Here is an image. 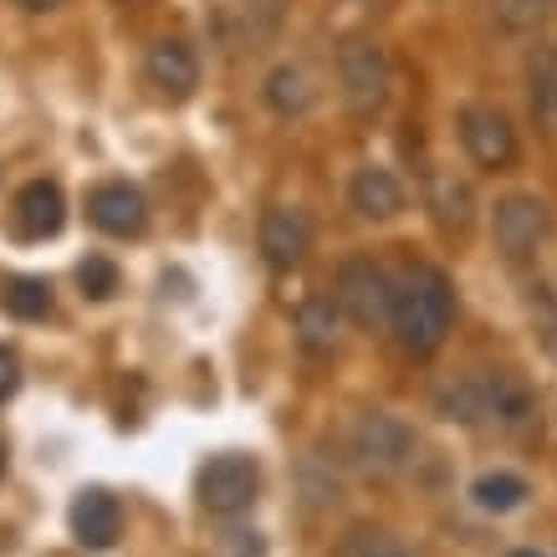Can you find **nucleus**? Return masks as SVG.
Instances as JSON below:
<instances>
[{"label":"nucleus","instance_id":"nucleus-1","mask_svg":"<svg viewBox=\"0 0 557 557\" xmlns=\"http://www.w3.org/2000/svg\"><path fill=\"white\" fill-rule=\"evenodd\" d=\"M445 420L471 424V430H502V435H527L537 430V399L511 369H475L460 373L456 384L435 394Z\"/></svg>","mask_w":557,"mask_h":557},{"label":"nucleus","instance_id":"nucleus-2","mask_svg":"<svg viewBox=\"0 0 557 557\" xmlns=\"http://www.w3.org/2000/svg\"><path fill=\"white\" fill-rule=\"evenodd\" d=\"M450 322H456V292H450V276L430 261H409L394 276V338L399 348L414 358H430L440 343L450 338Z\"/></svg>","mask_w":557,"mask_h":557},{"label":"nucleus","instance_id":"nucleus-3","mask_svg":"<svg viewBox=\"0 0 557 557\" xmlns=\"http://www.w3.org/2000/svg\"><path fill=\"white\" fill-rule=\"evenodd\" d=\"M338 307L358 327H384L394 318V276L373 256H348L338 267Z\"/></svg>","mask_w":557,"mask_h":557},{"label":"nucleus","instance_id":"nucleus-4","mask_svg":"<svg viewBox=\"0 0 557 557\" xmlns=\"http://www.w3.org/2000/svg\"><path fill=\"white\" fill-rule=\"evenodd\" d=\"M256 491H261V466L251 456H236V450H225V456H210L195 475V496H200L205 511H215V517H236L256 502Z\"/></svg>","mask_w":557,"mask_h":557},{"label":"nucleus","instance_id":"nucleus-5","mask_svg":"<svg viewBox=\"0 0 557 557\" xmlns=\"http://www.w3.org/2000/svg\"><path fill=\"white\" fill-rule=\"evenodd\" d=\"M338 83H343V98L354 108L358 119H373L379 108L388 102V57L379 41L369 36H354L338 47Z\"/></svg>","mask_w":557,"mask_h":557},{"label":"nucleus","instance_id":"nucleus-6","mask_svg":"<svg viewBox=\"0 0 557 557\" xmlns=\"http://www.w3.org/2000/svg\"><path fill=\"white\" fill-rule=\"evenodd\" d=\"M547 231H553V210L537 195H507L491 210V240L507 261H527L547 240Z\"/></svg>","mask_w":557,"mask_h":557},{"label":"nucleus","instance_id":"nucleus-7","mask_svg":"<svg viewBox=\"0 0 557 557\" xmlns=\"http://www.w3.org/2000/svg\"><path fill=\"white\" fill-rule=\"evenodd\" d=\"M456 134L481 170H507L511 159H517V128L491 102H466L456 113Z\"/></svg>","mask_w":557,"mask_h":557},{"label":"nucleus","instance_id":"nucleus-8","mask_svg":"<svg viewBox=\"0 0 557 557\" xmlns=\"http://www.w3.org/2000/svg\"><path fill=\"white\" fill-rule=\"evenodd\" d=\"M414 450H420V440L394 414H363L354 424V460L373 475H399L414 460Z\"/></svg>","mask_w":557,"mask_h":557},{"label":"nucleus","instance_id":"nucleus-9","mask_svg":"<svg viewBox=\"0 0 557 557\" xmlns=\"http://www.w3.org/2000/svg\"><path fill=\"white\" fill-rule=\"evenodd\" d=\"M312 251V220L297 205H276L261 215V256L276 271H297Z\"/></svg>","mask_w":557,"mask_h":557},{"label":"nucleus","instance_id":"nucleus-10","mask_svg":"<svg viewBox=\"0 0 557 557\" xmlns=\"http://www.w3.org/2000/svg\"><path fill=\"white\" fill-rule=\"evenodd\" d=\"M87 220L102 236H138L149 225V200L138 195L128 180H108L87 195Z\"/></svg>","mask_w":557,"mask_h":557},{"label":"nucleus","instance_id":"nucleus-11","mask_svg":"<svg viewBox=\"0 0 557 557\" xmlns=\"http://www.w3.org/2000/svg\"><path fill=\"white\" fill-rule=\"evenodd\" d=\"M62 225H67V200L51 180H32L11 205V231L21 240H51Z\"/></svg>","mask_w":557,"mask_h":557},{"label":"nucleus","instance_id":"nucleus-12","mask_svg":"<svg viewBox=\"0 0 557 557\" xmlns=\"http://www.w3.org/2000/svg\"><path fill=\"white\" fill-rule=\"evenodd\" d=\"M144 72H149V83L170 102H185L189 92L200 87V62H195V51H189L185 41H174V36L153 41L149 57H144Z\"/></svg>","mask_w":557,"mask_h":557},{"label":"nucleus","instance_id":"nucleus-13","mask_svg":"<svg viewBox=\"0 0 557 557\" xmlns=\"http://www.w3.org/2000/svg\"><path fill=\"white\" fill-rule=\"evenodd\" d=\"M123 532V507L119 496H108V491H83L77 502H72V537L83 542L87 553H108Z\"/></svg>","mask_w":557,"mask_h":557},{"label":"nucleus","instance_id":"nucleus-14","mask_svg":"<svg viewBox=\"0 0 557 557\" xmlns=\"http://www.w3.org/2000/svg\"><path fill=\"white\" fill-rule=\"evenodd\" d=\"M348 205H354L363 220H394L405 210V185L384 170V164H363L348 185Z\"/></svg>","mask_w":557,"mask_h":557},{"label":"nucleus","instance_id":"nucleus-15","mask_svg":"<svg viewBox=\"0 0 557 557\" xmlns=\"http://www.w3.org/2000/svg\"><path fill=\"white\" fill-rule=\"evenodd\" d=\"M527 102H532V119L557 123V47L542 41L527 57Z\"/></svg>","mask_w":557,"mask_h":557},{"label":"nucleus","instance_id":"nucleus-16","mask_svg":"<svg viewBox=\"0 0 557 557\" xmlns=\"http://www.w3.org/2000/svg\"><path fill=\"white\" fill-rule=\"evenodd\" d=\"M0 307L21 322L51 318V282H41V276H11V282H0Z\"/></svg>","mask_w":557,"mask_h":557},{"label":"nucleus","instance_id":"nucleus-17","mask_svg":"<svg viewBox=\"0 0 557 557\" xmlns=\"http://www.w3.org/2000/svg\"><path fill=\"white\" fill-rule=\"evenodd\" d=\"M471 502L481 511H517L527 502V481L517 471H486V475H475V486H471Z\"/></svg>","mask_w":557,"mask_h":557},{"label":"nucleus","instance_id":"nucleus-18","mask_svg":"<svg viewBox=\"0 0 557 557\" xmlns=\"http://www.w3.org/2000/svg\"><path fill=\"white\" fill-rule=\"evenodd\" d=\"M267 102L282 113V119H292V113H307L312 108V83H307L302 67H292V62H282V67H271L267 77Z\"/></svg>","mask_w":557,"mask_h":557},{"label":"nucleus","instance_id":"nucleus-19","mask_svg":"<svg viewBox=\"0 0 557 557\" xmlns=\"http://www.w3.org/2000/svg\"><path fill=\"white\" fill-rule=\"evenodd\" d=\"M343 557H424L420 547H409L405 537H394L388 527H354L343 542Z\"/></svg>","mask_w":557,"mask_h":557},{"label":"nucleus","instance_id":"nucleus-20","mask_svg":"<svg viewBox=\"0 0 557 557\" xmlns=\"http://www.w3.org/2000/svg\"><path fill=\"white\" fill-rule=\"evenodd\" d=\"M338 322H333V302H322V297H312V302L297 307V338H302V348H312V354H327L333 348V333Z\"/></svg>","mask_w":557,"mask_h":557},{"label":"nucleus","instance_id":"nucleus-21","mask_svg":"<svg viewBox=\"0 0 557 557\" xmlns=\"http://www.w3.org/2000/svg\"><path fill=\"white\" fill-rule=\"evenodd\" d=\"M435 220L445 225V231H466L471 225V189L460 185V180H435Z\"/></svg>","mask_w":557,"mask_h":557},{"label":"nucleus","instance_id":"nucleus-22","mask_svg":"<svg viewBox=\"0 0 557 557\" xmlns=\"http://www.w3.org/2000/svg\"><path fill=\"white\" fill-rule=\"evenodd\" d=\"M491 11L507 32H537L542 21L557 16V0H491Z\"/></svg>","mask_w":557,"mask_h":557},{"label":"nucleus","instance_id":"nucleus-23","mask_svg":"<svg viewBox=\"0 0 557 557\" xmlns=\"http://www.w3.org/2000/svg\"><path fill=\"white\" fill-rule=\"evenodd\" d=\"M77 287H83V297H92V302H108V297L119 292V267H113L108 256H87L83 267H77Z\"/></svg>","mask_w":557,"mask_h":557},{"label":"nucleus","instance_id":"nucleus-24","mask_svg":"<svg viewBox=\"0 0 557 557\" xmlns=\"http://www.w3.org/2000/svg\"><path fill=\"white\" fill-rule=\"evenodd\" d=\"M537 338H542V348H547V358L557 363V302L553 297L537 302Z\"/></svg>","mask_w":557,"mask_h":557},{"label":"nucleus","instance_id":"nucleus-25","mask_svg":"<svg viewBox=\"0 0 557 557\" xmlns=\"http://www.w3.org/2000/svg\"><path fill=\"white\" fill-rule=\"evenodd\" d=\"M16 388H21V358L11 354V348H0V405H5Z\"/></svg>","mask_w":557,"mask_h":557},{"label":"nucleus","instance_id":"nucleus-26","mask_svg":"<svg viewBox=\"0 0 557 557\" xmlns=\"http://www.w3.org/2000/svg\"><path fill=\"white\" fill-rule=\"evenodd\" d=\"M225 547H231L236 557H267V547H261L256 532H225Z\"/></svg>","mask_w":557,"mask_h":557},{"label":"nucleus","instance_id":"nucleus-27","mask_svg":"<svg viewBox=\"0 0 557 557\" xmlns=\"http://www.w3.org/2000/svg\"><path fill=\"white\" fill-rule=\"evenodd\" d=\"M21 11H36V16H41V11H57V5H67V0H16Z\"/></svg>","mask_w":557,"mask_h":557},{"label":"nucleus","instance_id":"nucleus-28","mask_svg":"<svg viewBox=\"0 0 557 557\" xmlns=\"http://www.w3.org/2000/svg\"><path fill=\"white\" fill-rule=\"evenodd\" d=\"M0 475H5V440H0Z\"/></svg>","mask_w":557,"mask_h":557},{"label":"nucleus","instance_id":"nucleus-29","mask_svg":"<svg viewBox=\"0 0 557 557\" xmlns=\"http://www.w3.org/2000/svg\"><path fill=\"white\" fill-rule=\"evenodd\" d=\"M511 557H537V553H511Z\"/></svg>","mask_w":557,"mask_h":557}]
</instances>
